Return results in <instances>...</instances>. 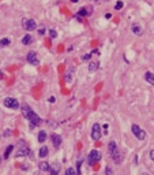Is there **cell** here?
Returning a JSON list of instances; mask_svg holds the SVG:
<instances>
[{
	"mask_svg": "<svg viewBox=\"0 0 154 175\" xmlns=\"http://www.w3.org/2000/svg\"><path fill=\"white\" fill-rule=\"evenodd\" d=\"M112 159L115 160L116 164H120V163L123 162V153H120V151H119V149H116L115 152L112 153Z\"/></svg>",
	"mask_w": 154,
	"mask_h": 175,
	"instance_id": "9c48e42d",
	"label": "cell"
},
{
	"mask_svg": "<svg viewBox=\"0 0 154 175\" xmlns=\"http://www.w3.org/2000/svg\"><path fill=\"white\" fill-rule=\"evenodd\" d=\"M131 30H132V33H135V34H136V36H142V34H143V27H142L138 22L132 23V25H131Z\"/></svg>",
	"mask_w": 154,
	"mask_h": 175,
	"instance_id": "ba28073f",
	"label": "cell"
},
{
	"mask_svg": "<svg viewBox=\"0 0 154 175\" xmlns=\"http://www.w3.org/2000/svg\"><path fill=\"white\" fill-rule=\"evenodd\" d=\"M66 175H77V171H75V168H72V167H68V168L66 170Z\"/></svg>",
	"mask_w": 154,
	"mask_h": 175,
	"instance_id": "7402d4cb",
	"label": "cell"
},
{
	"mask_svg": "<svg viewBox=\"0 0 154 175\" xmlns=\"http://www.w3.org/2000/svg\"><path fill=\"white\" fill-rule=\"evenodd\" d=\"M98 70V63L97 62H90L89 63V71L90 73H94Z\"/></svg>",
	"mask_w": 154,
	"mask_h": 175,
	"instance_id": "5bb4252c",
	"label": "cell"
},
{
	"mask_svg": "<svg viewBox=\"0 0 154 175\" xmlns=\"http://www.w3.org/2000/svg\"><path fill=\"white\" fill-rule=\"evenodd\" d=\"M49 103H55V97L52 96V97H49Z\"/></svg>",
	"mask_w": 154,
	"mask_h": 175,
	"instance_id": "f1b7e54d",
	"label": "cell"
},
{
	"mask_svg": "<svg viewBox=\"0 0 154 175\" xmlns=\"http://www.w3.org/2000/svg\"><path fill=\"white\" fill-rule=\"evenodd\" d=\"M13 149H14V146H13V145H8V146H7L6 152H4V159H8V157H10V155H11V152H13Z\"/></svg>",
	"mask_w": 154,
	"mask_h": 175,
	"instance_id": "e0dca14e",
	"label": "cell"
},
{
	"mask_svg": "<svg viewBox=\"0 0 154 175\" xmlns=\"http://www.w3.org/2000/svg\"><path fill=\"white\" fill-rule=\"evenodd\" d=\"M38 33H40V34H44V33H45V29H40Z\"/></svg>",
	"mask_w": 154,
	"mask_h": 175,
	"instance_id": "f546056e",
	"label": "cell"
},
{
	"mask_svg": "<svg viewBox=\"0 0 154 175\" xmlns=\"http://www.w3.org/2000/svg\"><path fill=\"white\" fill-rule=\"evenodd\" d=\"M1 77H3V74H1V73H0V79H1Z\"/></svg>",
	"mask_w": 154,
	"mask_h": 175,
	"instance_id": "d6a6232c",
	"label": "cell"
},
{
	"mask_svg": "<svg viewBox=\"0 0 154 175\" xmlns=\"http://www.w3.org/2000/svg\"><path fill=\"white\" fill-rule=\"evenodd\" d=\"M49 34H51V37L52 39H55V37H57V33H56V30H49Z\"/></svg>",
	"mask_w": 154,
	"mask_h": 175,
	"instance_id": "484cf974",
	"label": "cell"
},
{
	"mask_svg": "<svg viewBox=\"0 0 154 175\" xmlns=\"http://www.w3.org/2000/svg\"><path fill=\"white\" fill-rule=\"evenodd\" d=\"M71 1H72V3H78V1H79V0H71Z\"/></svg>",
	"mask_w": 154,
	"mask_h": 175,
	"instance_id": "1f68e13d",
	"label": "cell"
},
{
	"mask_svg": "<svg viewBox=\"0 0 154 175\" xmlns=\"http://www.w3.org/2000/svg\"><path fill=\"white\" fill-rule=\"evenodd\" d=\"M51 139H52V142H53V146H55V148H59V146L61 145V137L57 136V134H52Z\"/></svg>",
	"mask_w": 154,
	"mask_h": 175,
	"instance_id": "30bf717a",
	"label": "cell"
},
{
	"mask_svg": "<svg viewBox=\"0 0 154 175\" xmlns=\"http://www.w3.org/2000/svg\"><path fill=\"white\" fill-rule=\"evenodd\" d=\"M32 42H33V37L30 36V34H26V36L22 39V44H23V45H30Z\"/></svg>",
	"mask_w": 154,
	"mask_h": 175,
	"instance_id": "7c38bea8",
	"label": "cell"
},
{
	"mask_svg": "<svg viewBox=\"0 0 154 175\" xmlns=\"http://www.w3.org/2000/svg\"><path fill=\"white\" fill-rule=\"evenodd\" d=\"M10 39H1L0 40V47H7V45H10Z\"/></svg>",
	"mask_w": 154,
	"mask_h": 175,
	"instance_id": "44dd1931",
	"label": "cell"
},
{
	"mask_svg": "<svg viewBox=\"0 0 154 175\" xmlns=\"http://www.w3.org/2000/svg\"><path fill=\"white\" fill-rule=\"evenodd\" d=\"M46 139V133L45 131H40L38 133V142H45Z\"/></svg>",
	"mask_w": 154,
	"mask_h": 175,
	"instance_id": "ffe728a7",
	"label": "cell"
},
{
	"mask_svg": "<svg viewBox=\"0 0 154 175\" xmlns=\"http://www.w3.org/2000/svg\"><path fill=\"white\" fill-rule=\"evenodd\" d=\"M131 130H132V133H134V136L136 137L138 139H144L146 138V131H144L143 129H141L138 125H132Z\"/></svg>",
	"mask_w": 154,
	"mask_h": 175,
	"instance_id": "7a4b0ae2",
	"label": "cell"
},
{
	"mask_svg": "<svg viewBox=\"0 0 154 175\" xmlns=\"http://www.w3.org/2000/svg\"><path fill=\"white\" fill-rule=\"evenodd\" d=\"M27 62L30 63V65H34V66H37L38 65V58H37V53H35L34 51H30L29 53H27Z\"/></svg>",
	"mask_w": 154,
	"mask_h": 175,
	"instance_id": "52a82bcc",
	"label": "cell"
},
{
	"mask_svg": "<svg viewBox=\"0 0 154 175\" xmlns=\"http://www.w3.org/2000/svg\"><path fill=\"white\" fill-rule=\"evenodd\" d=\"M30 153V149H27V148H25V149H19L18 152H16V157H21V156H26Z\"/></svg>",
	"mask_w": 154,
	"mask_h": 175,
	"instance_id": "9a60e30c",
	"label": "cell"
},
{
	"mask_svg": "<svg viewBox=\"0 0 154 175\" xmlns=\"http://www.w3.org/2000/svg\"><path fill=\"white\" fill-rule=\"evenodd\" d=\"M144 79L149 82L150 85H154V74L151 71H146L144 73Z\"/></svg>",
	"mask_w": 154,
	"mask_h": 175,
	"instance_id": "8fae6325",
	"label": "cell"
},
{
	"mask_svg": "<svg viewBox=\"0 0 154 175\" xmlns=\"http://www.w3.org/2000/svg\"><path fill=\"white\" fill-rule=\"evenodd\" d=\"M90 58H91V53H85L82 56V60H90Z\"/></svg>",
	"mask_w": 154,
	"mask_h": 175,
	"instance_id": "d4e9b609",
	"label": "cell"
},
{
	"mask_svg": "<svg viewBox=\"0 0 154 175\" xmlns=\"http://www.w3.org/2000/svg\"><path fill=\"white\" fill-rule=\"evenodd\" d=\"M22 113H23V116L32 123V126H40V125H41V118H40L27 104H23L22 105Z\"/></svg>",
	"mask_w": 154,
	"mask_h": 175,
	"instance_id": "6da1fadb",
	"label": "cell"
},
{
	"mask_svg": "<svg viewBox=\"0 0 154 175\" xmlns=\"http://www.w3.org/2000/svg\"><path fill=\"white\" fill-rule=\"evenodd\" d=\"M150 159L154 162V149H151V151H150Z\"/></svg>",
	"mask_w": 154,
	"mask_h": 175,
	"instance_id": "83f0119b",
	"label": "cell"
},
{
	"mask_svg": "<svg viewBox=\"0 0 154 175\" xmlns=\"http://www.w3.org/2000/svg\"><path fill=\"white\" fill-rule=\"evenodd\" d=\"M22 26H23V29H25V30L32 32V30H34L35 27H37V23H35L34 19H23Z\"/></svg>",
	"mask_w": 154,
	"mask_h": 175,
	"instance_id": "5b68a950",
	"label": "cell"
},
{
	"mask_svg": "<svg viewBox=\"0 0 154 175\" xmlns=\"http://www.w3.org/2000/svg\"><path fill=\"white\" fill-rule=\"evenodd\" d=\"M123 6H124V4H123V1L120 0V1H117V3L115 4V10H122Z\"/></svg>",
	"mask_w": 154,
	"mask_h": 175,
	"instance_id": "603a6c76",
	"label": "cell"
},
{
	"mask_svg": "<svg viewBox=\"0 0 154 175\" xmlns=\"http://www.w3.org/2000/svg\"><path fill=\"white\" fill-rule=\"evenodd\" d=\"M105 175H113V171L111 167H106L105 168Z\"/></svg>",
	"mask_w": 154,
	"mask_h": 175,
	"instance_id": "cb8c5ba5",
	"label": "cell"
},
{
	"mask_svg": "<svg viewBox=\"0 0 154 175\" xmlns=\"http://www.w3.org/2000/svg\"><path fill=\"white\" fill-rule=\"evenodd\" d=\"M38 167H40V170H41V171H49V170H51V165H49L46 162H41L38 164Z\"/></svg>",
	"mask_w": 154,
	"mask_h": 175,
	"instance_id": "4fadbf2b",
	"label": "cell"
},
{
	"mask_svg": "<svg viewBox=\"0 0 154 175\" xmlns=\"http://www.w3.org/2000/svg\"><path fill=\"white\" fill-rule=\"evenodd\" d=\"M87 160H89V164L93 165L96 164V163H98L99 160H101V153L98 152V151H91V152L89 153V157H87Z\"/></svg>",
	"mask_w": 154,
	"mask_h": 175,
	"instance_id": "3957f363",
	"label": "cell"
},
{
	"mask_svg": "<svg viewBox=\"0 0 154 175\" xmlns=\"http://www.w3.org/2000/svg\"><path fill=\"white\" fill-rule=\"evenodd\" d=\"M4 105L7 108H11V110H18L19 108V103L16 99H13V97H7L4 99Z\"/></svg>",
	"mask_w": 154,
	"mask_h": 175,
	"instance_id": "277c9868",
	"label": "cell"
},
{
	"mask_svg": "<svg viewBox=\"0 0 154 175\" xmlns=\"http://www.w3.org/2000/svg\"><path fill=\"white\" fill-rule=\"evenodd\" d=\"M91 138L94 141H98L101 138V126L98 123H94L93 127H91Z\"/></svg>",
	"mask_w": 154,
	"mask_h": 175,
	"instance_id": "8992f818",
	"label": "cell"
},
{
	"mask_svg": "<svg viewBox=\"0 0 154 175\" xmlns=\"http://www.w3.org/2000/svg\"><path fill=\"white\" fill-rule=\"evenodd\" d=\"M38 155H40V157H45V156L48 155V148H46V146H41Z\"/></svg>",
	"mask_w": 154,
	"mask_h": 175,
	"instance_id": "d6986e66",
	"label": "cell"
},
{
	"mask_svg": "<svg viewBox=\"0 0 154 175\" xmlns=\"http://www.w3.org/2000/svg\"><path fill=\"white\" fill-rule=\"evenodd\" d=\"M59 168H60V167H59V165H56L55 168L52 170V172H51V175H57V172H59Z\"/></svg>",
	"mask_w": 154,
	"mask_h": 175,
	"instance_id": "4316f807",
	"label": "cell"
},
{
	"mask_svg": "<svg viewBox=\"0 0 154 175\" xmlns=\"http://www.w3.org/2000/svg\"><path fill=\"white\" fill-rule=\"evenodd\" d=\"M87 15H89L87 8H86V7H82V8L79 10V13H78V16H80V18H82V16H87Z\"/></svg>",
	"mask_w": 154,
	"mask_h": 175,
	"instance_id": "ac0fdd59",
	"label": "cell"
},
{
	"mask_svg": "<svg viewBox=\"0 0 154 175\" xmlns=\"http://www.w3.org/2000/svg\"><path fill=\"white\" fill-rule=\"evenodd\" d=\"M108 149H109V153H111V155H112V153L115 152L116 149H117V145H116L115 141H111V142H109V146H108Z\"/></svg>",
	"mask_w": 154,
	"mask_h": 175,
	"instance_id": "2e32d148",
	"label": "cell"
},
{
	"mask_svg": "<svg viewBox=\"0 0 154 175\" xmlns=\"http://www.w3.org/2000/svg\"><path fill=\"white\" fill-rule=\"evenodd\" d=\"M141 175H150V174H149V172H142Z\"/></svg>",
	"mask_w": 154,
	"mask_h": 175,
	"instance_id": "4dcf8cb0",
	"label": "cell"
}]
</instances>
